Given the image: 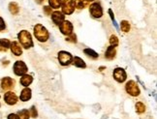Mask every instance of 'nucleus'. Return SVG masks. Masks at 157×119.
Masks as SVG:
<instances>
[{
    "mask_svg": "<svg viewBox=\"0 0 157 119\" xmlns=\"http://www.w3.org/2000/svg\"><path fill=\"white\" fill-rule=\"evenodd\" d=\"M17 37H19V40L23 47L29 49V47L33 46V41L31 38V35H30V33L28 31H26V30L21 31L19 33V35H17Z\"/></svg>",
    "mask_w": 157,
    "mask_h": 119,
    "instance_id": "1",
    "label": "nucleus"
},
{
    "mask_svg": "<svg viewBox=\"0 0 157 119\" xmlns=\"http://www.w3.org/2000/svg\"><path fill=\"white\" fill-rule=\"evenodd\" d=\"M34 35L40 42H46L49 39V32L42 24H36L34 27Z\"/></svg>",
    "mask_w": 157,
    "mask_h": 119,
    "instance_id": "2",
    "label": "nucleus"
},
{
    "mask_svg": "<svg viewBox=\"0 0 157 119\" xmlns=\"http://www.w3.org/2000/svg\"><path fill=\"white\" fill-rule=\"evenodd\" d=\"M125 89H126V91H127V93L130 94L131 96L136 97V96H139V95H140V89H139L138 84L134 80H130L126 83Z\"/></svg>",
    "mask_w": 157,
    "mask_h": 119,
    "instance_id": "3",
    "label": "nucleus"
},
{
    "mask_svg": "<svg viewBox=\"0 0 157 119\" xmlns=\"http://www.w3.org/2000/svg\"><path fill=\"white\" fill-rule=\"evenodd\" d=\"M61 6H62V11L64 14L71 15V14H73V12L75 11L76 5H75L74 0H62Z\"/></svg>",
    "mask_w": 157,
    "mask_h": 119,
    "instance_id": "4",
    "label": "nucleus"
},
{
    "mask_svg": "<svg viewBox=\"0 0 157 119\" xmlns=\"http://www.w3.org/2000/svg\"><path fill=\"white\" fill-rule=\"evenodd\" d=\"M72 55L70 54L69 52L67 51H59L58 52V60H59V63L63 65V66H66V65H69L71 62H72Z\"/></svg>",
    "mask_w": 157,
    "mask_h": 119,
    "instance_id": "5",
    "label": "nucleus"
},
{
    "mask_svg": "<svg viewBox=\"0 0 157 119\" xmlns=\"http://www.w3.org/2000/svg\"><path fill=\"white\" fill-rule=\"evenodd\" d=\"M89 11L91 16L95 17V19H100V17L103 16V10H102V7L99 3H93L90 5Z\"/></svg>",
    "mask_w": 157,
    "mask_h": 119,
    "instance_id": "6",
    "label": "nucleus"
},
{
    "mask_svg": "<svg viewBox=\"0 0 157 119\" xmlns=\"http://www.w3.org/2000/svg\"><path fill=\"white\" fill-rule=\"evenodd\" d=\"M27 72V67L22 61H17L14 65V73L17 76H23Z\"/></svg>",
    "mask_w": 157,
    "mask_h": 119,
    "instance_id": "7",
    "label": "nucleus"
},
{
    "mask_svg": "<svg viewBox=\"0 0 157 119\" xmlns=\"http://www.w3.org/2000/svg\"><path fill=\"white\" fill-rule=\"evenodd\" d=\"M59 28H60V30H61V33L64 35H67V36L73 31V25H72V23L68 20H64L61 24L59 25Z\"/></svg>",
    "mask_w": 157,
    "mask_h": 119,
    "instance_id": "8",
    "label": "nucleus"
},
{
    "mask_svg": "<svg viewBox=\"0 0 157 119\" xmlns=\"http://www.w3.org/2000/svg\"><path fill=\"white\" fill-rule=\"evenodd\" d=\"M113 78L117 82H123L126 80V73L122 68H117L113 71Z\"/></svg>",
    "mask_w": 157,
    "mask_h": 119,
    "instance_id": "9",
    "label": "nucleus"
},
{
    "mask_svg": "<svg viewBox=\"0 0 157 119\" xmlns=\"http://www.w3.org/2000/svg\"><path fill=\"white\" fill-rule=\"evenodd\" d=\"M4 100H5V102L7 103L8 105L10 106H13V105H16L17 102V95L14 93V92H7V93H5L4 95Z\"/></svg>",
    "mask_w": 157,
    "mask_h": 119,
    "instance_id": "10",
    "label": "nucleus"
},
{
    "mask_svg": "<svg viewBox=\"0 0 157 119\" xmlns=\"http://www.w3.org/2000/svg\"><path fill=\"white\" fill-rule=\"evenodd\" d=\"M52 19L53 20V22L56 23V25H60L61 23L64 21V16L61 12H53L52 15Z\"/></svg>",
    "mask_w": 157,
    "mask_h": 119,
    "instance_id": "11",
    "label": "nucleus"
},
{
    "mask_svg": "<svg viewBox=\"0 0 157 119\" xmlns=\"http://www.w3.org/2000/svg\"><path fill=\"white\" fill-rule=\"evenodd\" d=\"M15 81L12 80L11 78H4L1 80V87L4 90H8V89H11L14 86Z\"/></svg>",
    "mask_w": 157,
    "mask_h": 119,
    "instance_id": "12",
    "label": "nucleus"
},
{
    "mask_svg": "<svg viewBox=\"0 0 157 119\" xmlns=\"http://www.w3.org/2000/svg\"><path fill=\"white\" fill-rule=\"evenodd\" d=\"M11 50L12 52L14 53L15 55L17 56H20L21 55V53H22V50H21V45L17 43V42H13V43H11Z\"/></svg>",
    "mask_w": 157,
    "mask_h": 119,
    "instance_id": "13",
    "label": "nucleus"
},
{
    "mask_svg": "<svg viewBox=\"0 0 157 119\" xmlns=\"http://www.w3.org/2000/svg\"><path fill=\"white\" fill-rule=\"evenodd\" d=\"M116 54H117L116 49H114V46H109L107 49L105 56H106L107 59H109V60H112V59H113L114 57H116Z\"/></svg>",
    "mask_w": 157,
    "mask_h": 119,
    "instance_id": "14",
    "label": "nucleus"
},
{
    "mask_svg": "<svg viewBox=\"0 0 157 119\" xmlns=\"http://www.w3.org/2000/svg\"><path fill=\"white\" fill-rule=\"evenodd\" d=\"M33 81V78L31 76H29V75H23L21 76V84L23 85V86H25L27 87L28 85H30L32 83Z\"/></svg>",
    "mask_w": 157,
    "mask_h": 119,
    "instance_id": "15",
    "label": "nucleus"
},
{
    "mask_svg": "<svg viewBox=\"0 0 157 119\" xmlns=\"http://www.w3.org/2000/svg\"><path fill=\"white\" fill-rule=\"evenodd\" d=\"M31 98V90L29 88H25L21 93V100L22 102H26Z\"/></svg>",
    "mask_w": 157,
    "mask_h": 119,
    "instance_id": "16",
    "label": "nucleus"
},
{
    "mask_svg": "<svg viewBox=\"0 0 157 119\" xmlns=\"http://www.w3.org/2000/svg\"><path fill=\"white\" fill-rule=\"evenodd\" d=\"M73 63H74L75 66L78 67V68H86V63H84V61L82 60V59L80 58V57H77V56L73 59Z\"/></svg>",
    "mask_w": 157,
    "mask_h": 119,
    "instance_id": "17",
    "label": "nucleus"
},
{
    "mask_svg": "<svg viewBox=\"0 0 157 119\" xmlns=\"http://www.w3.org/2000/svg\"><path fill=\"white\" fill-rule=\"evenodd\" d=\"M9 10L13 15H17V13H19V11H20L19 5H17V3H15V2H12L9 5Z\"/></svg>",
    "mask_w": 157,
    "mask_h": 119,
    "instance_id": "18",
    "label": "nucleus"
},
{
    "mask_svg": "<svg viewBox=\"0 0 157 119\" xmlns=\"http://www.w3.org/2000/svg\"><path fill=\"white\" fill-rule=\"evenodd\" d=\"M88 4L87 0H75V5L77 6V8L78 9H83L86 8Z\"/></svg>",
    "mask_w": 157,
    "mask_h": 119,
    "instance_id": "19",
    "label": "nucleus"
},
{
    "mask_svg": "<svg viewBox=\"0 0 157 119\" xmlns=\"http://www.w3.org/2000/svg\"><path fill=\"white\" fill-rule=\"evenodd\" d=\"M83 52L86 53V54L87 56H90L91 58H94V59L98 58V53H97V52H95L93 50H90V49H86V50H83Z\"/></svg>",
    "mask_w": 157,
    "mask_h": 119,
    "instance_id": "20",
    "label": "nucleus"
},
{
    "mask_svg": "<svg viewBox=\"0 0 157 119\" xmlns=\"http://www.w3.org/2000/svg\"><path fill=\"white\" fill-rule=\"evenodd\" d=\"M120 27H121V30L123 32H129V30H130V23L127 20H122L121 24H120Z\"/></svg>",
    "mask_w": 157,
    "mask_h": 119,
    "instance_id": "21",
    "label": "nucleus"
},
{
    "mask_svg": "<svg viewBox=\"0 0 157 119\" xmlns=\"http://www.w3.org/2000/svg\"><path fill=\"white\" fill-rule=\"evenodd\" d=\"M61 2H62V0H49V3L52 6V8H54V9L59 8L60 6H61Z\"/></svg>",
    "mask_w": 157,
    "mask_h": 119,
    "instance_id": "22",
    "label": "nucleus"
},
{
    "mask_svg": "<svg viewBox=\"0 0 157 119\" xmlns=\"http://www.w3.org/2000/svg\"><path fill=\"white\" fill-rule=\"evenodd\" d=\"M17 115L20 116L21 119H29V111L27 110H20Z\"/></svg>",
    "mask_w": 157,
    "mask_h": 119,
    "instance_id": "23",
    "label": "nucleus"
},
{
    "mask_svg": "<svg viewBox=\"0 0 157 119\" xmlns=\"http://www.w3.org/2000/svg\"><path fill=\"white\" fill-rule=\"evenodd\" d=\"M136 110L138 113H143V112H144V110H146V106H144V105L141 102H138L136 104Z\"/></svg>",
    "mask_w": 157,
    "mask_h": 119,
    "instance_id": "24",
    "label": "nucleus"
},
{
    "mask_svg": "<svg viewBox=\"0 0 157 119\" xmlns=\"http://www.w3.org/2000/svg\"><path fill=\"white\" fill-rule=\"evenodd\" d=\"M11 46V42L8 39H0V46H3L5 49H8Z\"/></svg>",
    "mask_w": 157,
    "mask_h": 119,
    "instance_id": "25",
    "label": "nucleus"
},
{
    "mask_svg": "<svg viewBox=\"0 0 157 119\" xmlns=\"http://www.w3.org/2000/svg\"><path fill=\"white\" fill-rule=\"evenodd\" d=\"M110 44L113 46H117L118 45V39H117V37L116 36V35H112V36H111V38H110Z\"/></svg>",
    "mask_w": 157,
    "mask_h": 119,
    "instance_id": "26",
    "label": "nucleus"
},
{
    "mask_svg": "<svg viewBox=\"0 0 157 119\" xmlns=\"http://www.w3.org/2000/svg\"><path fill=\"white\" fill-rule=\"evenodd\" d=\"M66 40H67L68 42H71V43H77V36L75 34L71 33L70 35H68V37Z\"/></svg>",
    "mask_w": 157,
    "mask_h": 119,
    "instance_id": "27",
    "label": "nucleus"
},
{
    "mask_svg": "<svg viewBox=\"0 0 157 119\" xmlns=\"http://www.w3.org/2000/svg\"><path fill=\"white\" fill-rule=\"evenodd\" d=\"M6 28V25H5V22L3 20L2 17H0V31L4 30V29Z\"/></svg>",
    "mask_w": 157,
    "mask_h": 119,
    "instance_id": "28",
    "label": "nucleus"
},
{
    "mask_svg": "<svg viewBox=\"0 0 157 119\" xmlns=\"http://www.w3.org/2000/svg\"><path fill=\"white\" fill-rule=\"evenodd\" d=\"M44 12L46 13V15L50 16V15H52V8L48 7V6H45V7H44Z\"/></svg>",
    "mask_w": 157,
    "mask_h": 119,
    "instance_id": "29",
    "label": "nucleus"
},
{
    "mask_svg": "<svg viewBox=\"0 0 157 119\" xmlns=\"http://www.w3.org/2000/svg\"><path fill=\"white\" fill-rule=\"evenodd\" d=\"M30 111H31V116H32V117H34V118L37 117V110H36V108H35V106H32V108H31V110H30Z\"/></svg>",
    "mask_w": 157,
    "mask_h": 119,
    "instance_id": "30",
    "label": "nucleus"
},
{
    "mask_svg": "<svg viewBox=\"0 0 157 119\" xmlns=\"http://www.w3.org/2000/svg\"><path fill=\"white\" fill-rule=\"evenodd\" d=\"M8 119H21L20 116L17 114H15V113H11L8 115Z\"/></svg>",
    "mask_w": 157,
    "mask_h": 119,
    "instance_id": "31",
    "label": "nucleus"
},
{
    "mask_svg": "<svg viewBox=\"0 0 157 119\" xmlns=\"http://www.w3.org/2000/svg\"><path fill=\"white\" fill-rule=\"evenodd\" d=\"M37 2L38 3H42V0H37Z\"/></svg>",
    "mask_w": 157,
    "mask_h": 119,
    "instance_id": "32",
    "label": "nucleus"
},
{
    "mask_svg": "<svg viewBox=\"0 0 157 119\" xmlns=\"http://www.w3.org/2000/svg\"><path fill=\"white\" fill-rule=\"evenodd\" d=\"M87 1H93V0H87Z\"/></svg>",
    "mask_w": 157,
    "mask_h": 119,
    "instance_id": "33",
    "label": "nucleus"
}]
</instances>
